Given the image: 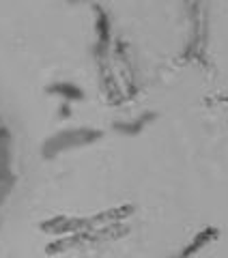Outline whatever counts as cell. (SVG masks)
I'll list each match as a JSON object with an SVG mask.
<instances>
[{
    "mask_svg": "<svg viewBox=\"0 0 228 258\" xmlns=\"http://www.w3.org/2000/svg\"><path fill=\"white\" fill-rule=\"evenodd\" d=\"M99 138H103V134L99 129H91V127H76V129H63V132L50 136L43 147L41 153L45 159H52L56 155H61L65 151H71V149H80V147H86V144H93Z\"/></svg>",
    "mask_w": 228,
    "mask_h": 258,
    "instance_id": "6da1fadb",
    "label": "cell"
},
{
    "mask_svg": "<svg viewBox=\"0 0 228 258\" xmlns=\"http://www.w3.org/2000/svg\"><path fill=\"white\" fill-rule=\"evenodd\" d=\"M47 91L54 93V95H61L63 99H67V101H80V99H84V93L80 91L76 84H69V82L52 84L50 88H47Z\"/></svg>",
    "mask_w": 228,
    "mask_h": 258,
    "instance_id": "3957f363",
    "label": "cell"
},
{
    "mask_svg": "<svg viewBox=\"0 0 228 258\" xmlns=\"http://www.w3.org/2000/svg\"><path fill=\"white\" fill-rule=\"evenodd\" d=\"M9 132L0 127V203L11 191L13 176H11V155H9Z\"/></svg>",
    "mask_w": 228,
    "mask_h": 258,
    "instance_id": "7a4b0ae2",
    "label": "cell"
}]
</instances>
